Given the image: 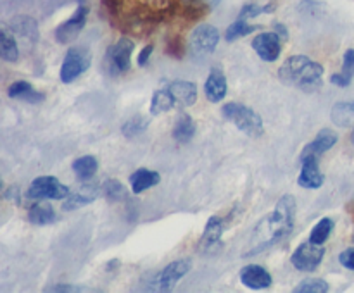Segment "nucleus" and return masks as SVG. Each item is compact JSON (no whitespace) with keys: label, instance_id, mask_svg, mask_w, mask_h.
Here are the masks:
<instances>
[{"label":"nucleus","instance_id":"obj_1","mask_svg":"<svg viewBox=\"0 0 354 293\" xmlns=\"http://www.w3.org/2000/svg\"><path fill=\"white\" fill-rule=\"evenodd\" d=\"M296 199L292 195L287 193V195L280 196L275 209L256 224L251 240H249V247L244 254L245 257L261 254L263 250L289 236L292 233L294 223H296Z\"/></svg>","mask_w":354,"mask_h":293},{"label":"nucleus","instance_id":"obj_2","mask_svg":"<svg viewBox=\"0 0 354 293\" xmlns=\"http://www.w3.org/2000/svg\"><path fill=\"white\" fill-rule=\"evenodd\" d=\"M324 65L308 55H292L286 59L279 69V78L283 85L301 92H317L324 85Z\"/></svg>","mask_w":354,"mask_h":293},{"label":"nucleus","instance_id":"obj_3","mask_svg":"<svg viewBox=\"0 0 354 293\" xmlns=\"http://www.w3.org/2000/svg\"><path fill=\"white\" fill-rule=\"evenodd\" d=\"M221 116L228 121V123L235 124L242 133L248 137L258 138L263 134V119L256 110L249 109L244 103L228 102L221 107Z\"/></svg>","mask_w":354,"mask_h":293},{"label":"nucleus","instance_id":"obj_4","mask_svg":"<svg viewBox=\"0 0 354 293\" xmlns=\"http://www.w3.org/2000/svg\"><path fill=\"white\" fill-rule=\"evenodd\" d=\"M135 50V43L130 38L123 37L111 45L104 57V68L109 76H120L130 71L131 68V54Z\"/></svg>","mask_w":354,"mask_h":293},{"label":"nucleus","instance_id":"obj_5","mask_svg":"<svg viewBox=\"0 0 354 293\" xmlns=\"http://www.w3.org/2000/svg\"><path fill=\"white\" fill-rule=\"evenodd\" d=\"M92 64V55L86 48L82 47H73L66 52L64 61H62L61 72H59V78L62 83H73L78 76H82L86 69Z\"/></svg>","mask_w":354,"mask_h":293},{"label":"nucleus","instance_id":"obj_6","mask_svg":"<svg viewBox=\"0 0 354 293\" xmlns=\"http://www.w3.org/2000/svg\"><path fill=\"white\" fill-rule=\"evenodd\" d=\"M71 190L54 176H40L31 181L26 196L31 200H64Z\"/></svg>","mask_w":354,"mask_h":293},{"label":"nucleus","instance_id":"obj_7","mask_svg":"<svg viewBox=\"0 0 354 293\" xmlns=\"http://www.w3.org/2000/svg\"><path fill=\"white\" fill-rule=\"evenodd\" d=\"M325 257V247L324 245H315L313 241L308 238L306 241L299 245L296 250L290 255V264L303 272H313L317 271L318 265L322 264Z\"/></svg>","mask_w":354,"mask_h":293},{"label":"nucleus","instance_id":"obj_8","mask_svg":"<svg viewBox=\"0 0 354 293\" xmlns=\"http://www.w3.org/2000/svg\"><path fill=\"white\" fill-rule=\"evenodd\" d=\"M190 267H192V261L190 259H180V261L171 262V264H168L165 269H161L156 274L152 288L158 290V292H168L180 279L189 274Z\"/></svg>","mask_w":354,"mask_h":293},{"label":"nucleus","instance_id":"obj_9","mask_svg":"<svg viewBox=\"0 0 354 293\" xmlns=\"http://www.w3.org/2000/svg\"><path fill=\"white\" fill-rule=\"evenodd\" d=\"M218 43H220V31L213 24H201L190 37V50L197 57L213 54Z\"/></svg>","mask_w":354,"mask_h":293},{"label":"nucleus","instance_id":"obj_10","mask_svg":"<svg viewBox=\"0 0 354 293\" xmlns=\"http://www.w3.org/2000/svg\"><path fill=\"white\" fill-rule=\"evenodd\" d=\"M86 16H88V7H86L85 0H83V2H80L76 12L73 14L68 21H64L61 26H57V30H55V33H54L55 40L62 45L75 41L76 38L80 37V33H82L83 28H85Z\"/></svg>","mask_w":354,"mask_h":293},{"label":"nucleus","instance_id":"obj_11","mask_svg":"<svg viewBox=\"0 0 354 293\" xmlns=\"http://www.w3.org/2000/svg\"><path fill=\"white\" fill-rule=\"evenodd\" d=\"M228 219L223 216H211L209 221L206 223V228H204V233L199 240V248L201 252H209L216 250L221 245V238H223V233L227 231Z\"/></svg>","mask_w":354,"mask_h":293},{"label":"nucleus","instance_id":"obj_12","mask_svg":"<svg viewBox=\"0 0 354 293\" xmlns=\"http://www.w3.org/2000/svg\"><path fill=\"white\" fill-rule=\"evenodd\" d=\"M252 48L256 50L259 59L266 62H275L282 52V38L277 31L261 33L252 40Z\"/></svg>","mask_w":354,"mask_h":293},{"label":"nucleus","instance_id":"obj_13","mask_svg":"<svg viewBox=\"0 0 354 293\" xmlns=\"http://www.w3.org/2000/svg\"><path fill=\"white\" fill-rule=\"evenodd\" d=\"M301 172L297 178V185L306 190H318L325 183V176L322 174L320 165H318L317 155H303L301 157Z\"/></svg>","mask_w":354,"mask_h":293},{"label":"nucleus","instance_id":"obj_14","mask_svg":"<svg viewBox=\"0 0 354 293\" xmlns=\"http://www.w3.org/2000/svg\"><path fill=\"white\" fill-rule=\"evenodd\" d=\"M241 281L249 290H266L272 286V274L259 264H249L242 267Z\"/></svg>","mask_w":354,"mask_h":293},{"label":"nucleus","instance_id":"obj_15","mask_svg":"<svg viewBox=\"0 0 354 293\" xmlns=\"http://www.w3.org/2000/svg\"><path fill=\"white\" fill-rule=\"evenodd\" d=\"M100 193H102V186L100 188L95 185L80 186L78 190H75V192H71L66 196L64 203H62V210H76L83 205H88Z\"/></svg>","mask_w":354,"mask_h":293},{"label":"nucleus","instance_id":"obj_16","mask_svg":"<svg viewBox=\"0 0 354 293\" xmlns=\"http://www.w3.org/2000/svg\"><path fill=\"white\" fill-rule=\"evenodd\" d=\"M228 90L227 78H225L223 71L220 69H211L209 76H207L206 83H204V93H206V99L209 102L218 103L225 99Z\"/></svg>","mask_w":354,"mask_h":293},{"label":"nucleus","instance_id":"obj_17","mask_svg":"<svg viewBox=\"0 0 354 293\" xmlns=\"http://www.w3.org/2000/svg\"><path fill=\"white\" fill-rule=\"evenodd\" d=\"M337 133H334L332 130H322L320 133L315 137V140L310 141V143L304 147L301 157H303V155H317V157H320L325 152L330 150V148L337 143Z\"/></svg>","mask_w":354,"mask_h":293},{"label":"nucleus","instance_id":"obj_18","mask_svg":"<svg viewBox=\"0 0 354 293\" xmlns=\"http://www.w3.org/2000/svg\"><path fill=\"white\" fill-rule=\"evenodd\" d=\"M168 90L175 97L176 103L180 105L190 107L196 103L197 100V86L192 81H171L168 85Z\"/></svg>","mask_w":354,"mask_h":293},{"label":"nucleus","instance_id":"obj_19","mask_svg":"<svg viewBox=\"0 0 354 293\" xmlns=\"http://www.w3.org/2000/svg\"><path fill=\"white\" fill-rule=\"evenodd\" d=\"M7 95L10 99L23 100L28 103H40L44 100V93H40L38 90L33 88V85L28 81H14L12 85L7 88Z\"/></svg>","mask_w":354,"mask_h":293},{"label":"nucleus","instance_id":"obj_20","mask_svg":"<svg viewBox=\"0 0 354 293\" xmlns=\"http://www.w3.org/2000/svg\"><path fill=\"white\" fill-rule=\"evenodd\" d=\"M159 181H161L159 172L151 171V169H145V168L137 169V171L130 176V185H131V190H133V193L145 192V190L158 185Z\"/></svg>","mask_w":354,"mask_h":293},{"label":"nucleus","instance_id":"obj_21","mask_svg":"<svg viewBox=\"0 0 354 293\" xmlns=\"http://www.w3.org/2000/svg\"><path fill=\"white\" fill-rule=\"evenodd\" d=\"M55 212L48 203L45 202H37L30 207L28 210V221L35 226H47V224L55 223Z\"/></svg>","mask_w":354,"mask_h":293},{"label":"nucleus","instance_id":"obj_22","mask_svg":"<svg viewBox=\"0 0 354 293\" xmlns=\"http://www.w3.org/2000/svg\"><path fill=\"white\" fill-rule=\"evenodd\" d=\"M196 134V123L189 114H180L173 126V138L178 143H189Z\"/></svg>","mask_w":354,"mask_h":293},{"label":"nucleus","instance_id":"obj_23","mask_svg":"<svg viewBox=\"0 0 354 293\" xmlns=\"http://www.w3.org/2000/svg\"><path fill=\"white\" fill-rule=\"evenodd\" d=\"M354 78V48H349L344 54V62H342V71L337 72V74L330 76V83H334L335 86H341V88H346V86L351 85Z\"/></svg>","mask_w":354,"mask_h":293},{"label":"nucleus","instance_id":"obj_24","mask_svg":"<svg viewBox=\"0 0 354 293\" xmlns=\"http://www.w3.org/2000/svg\"><path fill=\"white\" fill-rule=\"evenodd\" d=\"M97 169H99V162L92 155H83V157H78L73 162V172H75L80 181H88V179H92Z\"/></svg>","mask_w":354,"mask_h":293},{"label":"nucleus","instance_id":"obj_25","mask_svg":"<svg viewBox=\"0 0 354 293\" xmlns=\"http://www.w3.org/2000/svg\"><path fill=\"white\" fill-rule=\"evenodd\" d=\"M175 103L176 100L169 90H158L151 99V114L152 116H159V114L169 112L175 107Z\"/></svg>","mask_w":354,"mask_h":293},{"label":"nucleus","instance_id":"obj_26","mask_svg":"<svg viewBox=\"0 0 354 293\" xmlns=\"http://www.w3.org/2000/svg\"><path fill=\"white\" fill-rule=\"evenodd\" d=\"M0 57L6 62H16L19 59V48L14 40V34H10L7 28L0 31Z\"/></svg>","mask_w":354,"mask_h":293},{"label":"nucleus","instance_id":"obj_27","mask_svg":"<svg viewBox=\"0 0 354 293\" xmlns=\"http://www.w3.org/2000/svg\"><path fill=\"white\" fill-rule=\"evenodd\" d=\"M332 121L339 128L351 126L354 121V100L353 102H337L330 112Z\"/></svg>","mask_w":354,"mask_h":293},{"label":"nucleus","instance_id":"obj_28","mask_svg":"<svg viewBox=\"0 0 354 293\" xmlns=\"http://www.w3.org/2000/svg\"><path fill=\"white\" fill-rule=\"evenodd\" d=\"M10 31H12V34H19V37L23 38H37L38 34V30H37V21L31 19V17H26V16H19L16 17V19L10 21L9 24Z\"/></svg>","mask_w":354,"mask_h":293},{"label":"nucleus","instance_id":"obj_29","mask_svg":"<svg viewBox=\"0 0 354 293\" xmlns=\"http://www.w3.org/2000/svg\"><path fill=\"white\" fill-rule=\"evenodd\" d=\"M334 226H335L334 219H330V217H324V219H320L313 226V230H311L310 233V240L313 241L315 245H324L325 241L330 238L332 231H334Z\"/></svg>","mask_w":354,"mask_h":293},{"label":"nucleus","instance_id":"obj_30","mask_svg":"<svg viewBox=\"0 0 354 293\" xmlns=\"http://www.w3.org/2000/svg\"><path fill=\"white\" fill-rule=\"evenodd\" d=\"M256 30H258V26L245 23V19H242L241 17V19H237L235 23H232L230 26H228L227 33H225V38H227V41H234L242 37H248L249 33H252V31Z\"/></svg>","mask_w":354,"mask_h":293},{"label":"nucleus","instance_id":"obj_31","mask_svg":"<svg viewBox=\"0 0 354 293\" xmlns=\"http://www.w3.org/2000/svg\"><path fill=\"white\" fill-rule=\"evenodd\" d=\"M328 290H330V286L325 279L308 278L294 288V293H327Z\"/></svg>","mask_w":354,"mask_h":293},{"label":"nucleus","instance_id":"obj_32","mask_svg":"<svg viewBox=\"0 0 354 293\" xmlns=\"http://www.w3.org/2000/svg\"><path fill=\"white\" fill-rule=\"evenodd\" d=\"M102 195L111 202H121L127 196V190H124L123 183L118 179H107L102 185Z\"/></svg>","mask_w":354,"mask_h":293},{"label":"nucleus","instance_id":"obj_33","mask_svg":"<svg viewBox=\"0 0 354 293\" xmlns=\"http://www.w3.org/2000/svg\"><path fill=\"white\" fill-rule=\"evenodd\" d=\"M149 128V119H145L144 116H135L131 119H128L127 123L121 126V131H123L124 137L131 138L137 137V134H142Z\"/></svg>","mask_w":354,"mask_h":293},{"label":"nucleus","instance_id":"obj_34","mask_svg":"<svg viewBox=\"0 0 354 293\" xmlns=\"http://www.w3.org/2000/svg\"><path fill=\"white\" fill-rule=\"evenodd\" d=\"M273 7H275V3H266V6H254V3H249V6H245L244 9H242L241 17L245 19V17H256L259 16V14L273 12Z\"/></svg>","mask_w":354,"mask_h":293},{"label":"nucleus","instance_id":"obj_35","mask_svg":"<svg viewBox=\"0 0 354 293\" xmlns=\"http://www.w3.org/2000/svg\"><path fill=\"white\" fill-rule=\"evenodd\" d=\"M339 262H341V265H344L346 269H349V271H354V247H349L346 248L344 252H341Z\"/></svg>","mask_w":354,"mask_h":293},{"label":"nucleus","instance_id":"obj_36","mask_svg":"<svg viewBox=\"0 0 354 293\" xmlns=\"http://www.w3.org/2000/svg\"><path fill=\"white\" fill-rule=\"evenodd\" d=\"M168 52L169 55H173V57H176V59H180L183 55V45H182V41L178 40V38H173V40H169V43H168Z\"/></svg>","mask_w":354,"mask_h":293},{"label":"nucleus","instance_id":"obj_37","mask_svg":"<svg viewBox=\"0 0 354 293\" xmlns=\"http://www.w3.org/2000/svg\"><path fill=\"white\" fill-rule=\"evenodd\" d=\"M152 52H154V45H152V43L145 45V47L142 48L140 54H138V57H137L138 65H147L149 59H151V55H152Z\"/></svg>","mask_w":354,"mask_h":293},{"label":"nucleus","instance_id":"obj_38","mask_svg":"<svg viewBox=\"0 0 354 293\" xmlns=\"http://www.w3.org/2000/svg\"><path fill=\"white\" fill-rule=\"evenodd\" d=\"M47 292H82V288H76L73 285H55L52 288H47Z\"/></svg>","mask_w":354,"mask_h":293},{"label":"nucleus","instance_id":"obj_39","mask_svg":"<svg viewBox=\"0 0 354 293\" xmlns=\"http://www.w3.org/2000/svg\"><path fill=\"white\" fill-rule=\"evenodd\" d=\"M17 192H19V190L17 188H9V192H6V199H9V200H12V202H16V203H19V196H17Z\"/></svg>","mask_w":354,"mask_h":293},{"label":"nucleus","instance_id":"obj_40","mask_svg":"<svg viewBox=\"0 0 354 293\" xmlns=\"http://www.w3.org/2000/svg\"><path fill=\"white\" fill-rule=\"evenodd\" d=\"M273 30H275L277 33L280 34V38H282V40H286V38H287V28L283 26V24L275 23V26H273Z\"/></svg>","mask_w":354,"mask_h":293},{"label":"nucleus","instance_id":"obj_41","mask_svg":"<svg viewBox=\"0 0 354 293\" xmlns=\"http://www.w3.org/2000/svg\"><path fill=\"white\" fill-rule=\"evenodd\" d=\"M351 143L354 145V130H353V133H351Z\"/></svg>","mask_w":354,"mask_h":293}]
</instances>
